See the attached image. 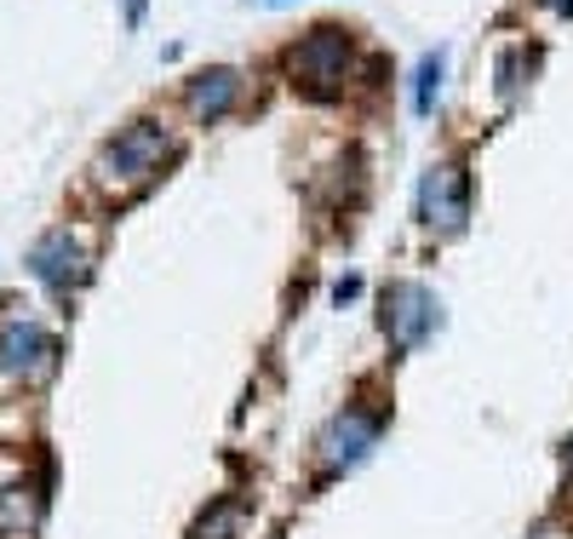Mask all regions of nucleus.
I'll list each match as a JSON object with an SVG mask.
<instances>
[{
    "instance_id": "1",
    "label": "nucleus",
    "mask_w": 573,
    "mask_h": 539,
    "mask_svg": "<svg viewBox=\"0 0 573 539\" xmlns=\"http://www.w3.org/2000/svg\"><path fill=\"white\" fill-rule=\"evenodd\" d=\"M173 155V132L167 121H132V127H120L104 150H98V162H92V184L104 190V195H138L150 178L161 172V162Z\"/></svg>"
},
{
    "instance_id": "2",
    "label": "nucleus",
    "mask_w": 573,
    "mask_h": 539,
    "mask_svg": "<svg viewBox=\"0 0 573 539\" xmlns=\"http://www.w3.org/2000/svg\"><path fill=\"white\" fill-rule=\"evenodd\" d=\"M351 57H356L351 35L333 29V24H321V29H310L293 52H286V75L304 81L310 92H333L344 75H351Z\"/></svg>"
},
{
    "instance_id": "3",
    "label": "nucleus",
    "mask_w": 573,
    "mask_h": 539,
    "mask_svg": "<svg viewBox=\"0 0 573 539\" xmlns=\"http://www.w3.org/2000/svg\"><path fill=\"white\" fill-rule=\"evenodd\" d=\"M87 270H92V253H87V242H80L69 224H52L29 247V275H35L40 287H52V293L80 287V282H87Z\"/></svg>"
},
{
    "instance_id": "4",
    "label": "nucleus",
    "mask_w": 573,
    "mask_h": 539,
    "mask_svg": "<svg viewBox=\"0 0 573 539\" xmlns=\"http://www.w3.org/2000/svg\"><path fill=\"white\" fill-rule=\"evenodd\" d=\"M436 322H442V305H436L430 287H419V282H391L384 287V333H391L396 350L424 345V338L436 333Z\"/></svg>"
},
{
    "instance_id": "5",
    "label": "nucleus",
    "mask_w": 573,
    "mask_h": 539,
    "mask_svg": "<svg viewBox=\"0 0 573 539\" xmlns=\"http://www.w3.org/2000/svg\"><path fill=\"white\" fill-rule=\"evenodd\" d=\"M58 368V338L35 316H7L0 322V373L12 378H47Z\"/></svg>"
},
{
    "instance_id": "6",
    "label": "nucleus",
    "mask_w": 573,
    "mask_h": 539,
    "mask_svg": "<svg viewBox=\"0 0 573 539\" xmlns=\"http://www.w3.org/2000/svg\"><path fill=\"white\" fill-rule=\"evenodd\" d=\"M419 218L430 230H459L470 218V172L459 162H436L419 178Z\"/></svg>"
},
{
    "instance_id": "7",
    "label": "nucleus",
    "mask_w": 573,
    "mask_h": 539,
    "mask_svg": "<svg viewBox=\"0 0 573 539\" xmlns=\"http://www.w3.org/2000/svg\"><path fill=\"white\" fill-rule=\"evenodd\" d=\"M373 442H379V413H367V408H344V413H333L327 419V431H321V465L327 471H351V465H361L367 453H373Z\"/></svg>"
},
{
    "instance_id": "8",
    "label": "nucleus",
    "mask_w": 573,
    "mask_h": 539,
    "mask_svg": "<svg viewBox=\"0 0 573 539\" xmlns=\"http://www.w3.org/2000/svg\"><path fill=\"white\" fill-rule=\"evenodd\" d=\"M241 92H247V81H241V69H201L190 87H183V104H190V115L201 127L207 121H224V115H230L235 104H241Z\"/></svg>"
},
{
    "instance_id": "9",
    "label": "nucleus",
    "mask_w": 573,
    "mask_h": 539,
    "mask_svg": "<svg viewBox=\"0 0 573 539\" xmlns=\"http://www.w3.org/2000/svg\"><path fill=\"white\" fill-rule=\"evenodd\" d=\"M35 516H40L35 488H0V534H29Z\"/></svg>"
},
{
    "instance_id": "10",
    "label": "nucleus",
    "mask_w": 573,
    "mask_h": 539,
    "mask_svg": "<svg viewBox=\"0 0 573 539\" xmlns=\"http://www.w3.org/2000/svg\"><path fill=\"white\" fill-rule=\"evenodd\" d=\"M442 69H447V57H442V52H424V57H419V69H413V115H419V121H424V115H436Z\"/></svg>"
},
{
    "instance_id": "11",
    "label": "nucleus",
    "mask_w": 573,
    "mask_h": 539,
    "mask_svg": "<svg viewBox=\"0 0 573 539\" xmlns=\"http://www.w3.org/2000/svg\"><path fill=\"white\" fill-rule=\"evenodd\" d=\"M517 75H522V52L510 47V52L499 57V98H517V87H522Z\"/></svg>"
},
{
    "instance_id": "12",
    "label": "nucleus",
    "mask_w": 573,
    "mask_h": 539,
    "mask_svg": "<svg viewBox=\"0 0 573 539\" xmlns=\"http://www.w3.org/2000/svg\"><path fill=\"white\" fill-rule=\"evenodd\" d=\"M230 516H235L230 505H224V511H213V516H207V523H201V528H195V539H224V534H230Z\"/></svg>"
},
{
    "instance_id": "13",
    "label": "nucleus",
    "mask_w": 573,
    "mask_h": 539,
    "mask_svg": "<svg viewBox=\"0 0 573 539\" xmlns=\"http://www.w3.org/2000/svg\"><path fill=\"white\" fill-rule=\"evenodd\" d=\"M356 293H361V275H344V282L333 287V305H351Z\"/></svg>"
},
{
    "instance_id": "14",
    "label": "nucleus",
    "mask_w": 573,
    "mask_h": 539,
    "mask_svg": "<svg viewBox=\"0 0 573 539\" xmlns=\"http://www.w3.org/2000/svg\"><path fill=\"white\" fill-rule=\"evenodd\" d=\"M127 24H143V0H127Z\"/></svg>"
},
{
    "instance_id": "15",
    "label": "nucleus",
    "mask_w": 573,
    "mask_h": 539,
    "mask_svg": "<svg viewBox=\"0 0 573 539\" xmlns=\"http://www.w3.org/2000/svg\"><path fill=\"white\" fill-rule=\"evenodd\" d=\"M545 7H557V12H573V0H545Z\"/></svg>"
},
{
    "instance_id": "16",
    "label": "nucleus",
    "mask_w": 573,
    "mask_h": 539,
    "mask_svg": "<svg viewBox=\"0 0 573 539\" xmlns=\"http://www.w3.org/2000/svg\"><path fill=\"white\" fill-rule=\"evenodd\" d=\"M270 7H286V0H270Z\"/></svg>"
}]
</instances>
